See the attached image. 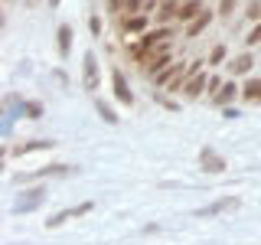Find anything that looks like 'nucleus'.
Listing matches in <instances>:
<instances>
[{
    "instance_id": "nucleus-19",
    "label": "nucleus",
    "mask_w": 261,
    "mask_h": 245,
    "mask_svg": "<svg viewBox=\"0 0 261 245\" xmlns=\"http://www.w3.org/2000/svg\"><path fill=\"white\" fill-rule=\"evenodd\" d=\"M222 59H225V46H216L212 56H209V62H222Z\"/></svg>"
},
{
    "instance_id": "nucleus-24",
    "label": "nucleus",
    "mask_w": 261,
    "mask_h": 245,
    "mask_svg": "<svg viewBox=\"0 0 261 245\" xmlns=\"http://www.w3.org/2000/svg\"><path fill=\"white\" fill-rule=\"evenodd\" d=\"M49 4H53V7H56V4H59V0H49Z\"/></svg>"
},
{
    "instance_id": "nucleus-17",
    "label": "nucleus",
    "mask_w": 261,
    "mask_h": 245,
    "mask_svg": "<svg viewBox=\"0 0 261 245\" xmlns=\"http://www.w3.org/2000/svg\"><path fill=\"white\" fill-rule=\"evenodd\" d=\"M248 20H261V0H251L248 4Z\"/></svg>"
},
{
    "instance_id": "nucleus-23",
    "label": "nucleus",
    "mask_w": 261,
    "mask_h": 245,
    "mask_svg": "<svg viewBox=\"0 0 261 245\" xmlns=\"http://www.w3.org/2000/svg\"><path fill=\"white\" fill-rule=\"evenodd\" d=\"M27 114H33V118H39V114H43V108H39V105H27Z\"/></svg>"
},
{
    "instance_id": "nucleus-15",
    "label": "nucleus",
    "mask_w": 261,
    "mask_h": 245,
    "mask_svg": "<svg viewBox=\"0 0 261 245\" xmlns=\"http://www.w3.org/2000/svg\"><path fill=\"white\" fill-rule=\"evenodd\" d=\"M39 200H43V190H33L27 196V203H16V212H27V209H36L39 206Z\"/></svg>"
},
{
    "instance_id": "nucleus-12",
    "label": "nucleus",
    "mask_w": 261,
    "mask_h": 245,
    "mask_svg": "<svg viewBox=\"0 0 261 245\" xmlns=\"http://www.w3.org/2000/svg\"><path fill=\"white\" fill-rule=\"evenodd\" d=\"M232 206H239V203H235V200H219V203H212V206L199 209V216H216V212H222V209H232Z\"/></svg>"
},
{
    "instance_id": "nucleus-5",
    "label": "nucleus",
    "mask_w": 261,
    "mask_h": 245,
    "mask_svg": "<svg viewBox=\"0 0 261 245\" xmlns=\"http://www.w3.org/2000/svg\"><path fill=\"white\" fill-rule=\"evenodd\" d=\"M199 160H202V167H206L209 174H222V170H225V160L219 157L216 151H202V154H199Z\"/></svg>"
},
{
    "instance_id": "nucleus-9",
    "label": "nucleus",
    "mask_w": 261,
    "mask_h": 245,
    "mask_svg": "<svg viewBox=\"0 0 261 245\" xmlns=\"http://www.w3.org/2000/svg\"><path fill=\"white\" fill-rule=\"evenodd\" d=\"M209 20H212V13H206V10H202V13H199V16H196V20L190 23V27H186V36H199V33L209 27Z\"/></svg>"
},
{
    "instance_id": "nucleus-2",
    "label": "nucleus",
    "mask_w": 261,
    "mask_h": 245,
    "mask_svg": "<svg viewBox=\"0 0 261 245\" xmlns=\"http://www.w3.org/2000/svg\"><path fill=\"white\" fill-rule=\"evenodd\" d=\"M82 85L88 88V92H98V59L92 53H85V59H82Z\"/></svg>"
},
{
    "instance_id": "nucleus-6",
    "label": "nucleus",
    "mask_w": 261,
    "mask_h": 245,
    "mask_svg": "<svg viewBox=\"0 0 261 245\" xmlns=\"http://www.w3.org/2000/svg\"><path fill=\"white\" fill-rule=\"evenodd\" d=\"M202 13V0H186V4H179V20H193V16Z\"/></svg>"
},
{
    "instance_id": "nucleus-4",
    "label": "nucleus",
    "mask_w": 261,
    "mask_h": 245,
    "mask_svg": "<svg viewBox=\"0 0 261 245\" xmlns=\"http://www.w3.org/2000/svg\"><path fill=\"white\" fill-rule=\"evenodd\" d=\"M206 82H209V76H206V72L193 69V72H190V79H186V85H183V95H186V98H196V95H202V92H206Z\"/></svg>"
},
{
    "instance_id": "nucleus-7",
    "label": "nucleus",
    "mask_w": 261,
    "mask_h": 245,
    "mask_svg": "<svg viewBox=\"0 0 261 245\" xmlns=\"http://www.w3.org/2000/svg\"><path fill=\"white\" fill-rule=\"evenodd\" d=\"M242 98H245V102H261V79H248V82H245Z\"/></svg>"
},
{
    "instance_id": "nucleus-14",
    "label": "nucleus",
    "mask_w": 261,
    "mask_h": 245,
    "mask_svg": "<svg viewBox=\"0 0 261 245\" xmlns=\"http://www.w3.org/2000/svg\"><path fill=\"white\" fill-rule=\"evenodd\" d=\"M72 49V27H59V56H69Z\"/></svg>"
},
{
    "instance_id": "nucleus-1",
    "label": "nucleus",
    "mask_w": 261,
    "mask_h": 245,
    "mask_svg": "<svg viewBox=\"0 0 261 245\" xmlns=\"http://www.w3.org/2000/svg\"><path fill=\"white\" fill-rule=\"evenodd\" d=\"M85 212H92V203H82V206H69V209L56 212V216H49V219H46V229H59L62 223H69V219H79V216H85Z\"/></svg>"
},
{
    "instance_id": "nucleus-20",
    "label": "nucleus",
    "mask_w": 261,
    "mask_h": 245,
    "mask_svg": "<svg viewBox=\"0 0 261 245\" xmlns=\"http://www.w3.org/2000/svg\"><path fill=\"white\" fill-rule=\"evenodd\" d=\"M232 10H235V0H222V4H219V13L222 16H228Z\"/></svg>"
},
{
    "instance_id": "nucleus-3",
    "label": "nucleus",
    "mask_w": 261,
    "mask_h": 245,
    "mask_svg": "<svg viewBox=\"0 0 261 245\" xmlns=\"http://www.w3.org/2000/svg\"><path fill=\"white\" fill-rule=\"evenodd\" d=\"M111 85H114V98H118L121 105H134L130 85H127V79H124V72H121V69H114V72H111Z\"/></svg>"
},
{
    "instance_id": "nucleus-21",
    "label": "nucleus",
    "mask_w": 261,
    "mask_h": 245,
    "mask_svg": "<svg viewBox=\"0 0 261 245\" xmlns=\"http://www.w3.org/2000/svg\"><path fill=\"white\" fill-rule=\"evenodd\" d=\"M258 43H261V27H255L251 36H248V46H258Z\"/></svg>"
},
{
    "instance_id": "nucleus-11",
    "label": "nucleus",
    "mask_w": 261,
    "mask_h": 245,
    "mask_svg": "<svg viewBox=\"0 0 261 245\" xmlns=\"http://www.w3.org/2000/svg\"><path fill=\"white\" fill-rule=\"evenodd\" d=\"M251 65H255V59H251V56L245 53V56H239V59H232V65H228V69H232L235 76H245V72H248Z\"/></svg>"
},
{
    "instance_id": "nucleus-18",
    "label": "nucleus",
    "mask_w": 261,
    "mask_h": 245,
    "mask_svg": "<svg viewBox=\"0 0 261 245\" xmlns=\"http://www.w3.org/2000/svg\"><path fill=\"white\" fill-rule=\"evenodd\" d=\"M176 13H179V10H176L173 4H163V10H160V20H173Z\"/></svg>"
},
{
    "instance_id": "nucleus-13",
    "label": "nucleus",
    "mask_w": 261,
    "mask_h": 245,
    "mask_svg": "<svg viewBox=\"0 0 261 245\" xmlns=\"http://www.w3.org/2000/svg\"><path fill=\"white\" fill-rule=\"evenodd\" d=\"M235 95H239V88H235V82H228V85H222V88H219V95H216V105H228Z\"/></svg>"
},
{
    "instance_id": "nucleus-16",
    "label": "nucleus",
    "mask_w": 261,
    "mask_h": 245,
    "mask_svg": "<svg viewBox=\"0 0 261 245\" xmlns=\"http://www.w3.org/2000/svg\"><path fill=\"white\" fill-rule=\"evenodd\" d=\"M98 114H101V118L108 121V125H118V114H114V111H111L105 102H98Z\"/></svg>"
},
{
    "instance_id": "nucleus-8",
    "label": "nucleus",
    "mask_w": 261,
    "mask_h": 245,
    "mask_svg": "<svg viewBox=\"0 0 261 245\" xmlns=\"http://www.w3.org/2000/svg\"><path fill=\"white\" fill-rule=\"evenodd\" d=\"M124 30H127V33H144V30H147V16L127 13V16H124Z\"/></svg>"
},
{
    "instance_id": "nucleus-22",
    "label": "nucleus",
    "mask_w": 261,
    "mask_h": 245,
    "mask_svg": "<svg viewBox=\"0 0 261 245\" xmlns=\"http://www.w3.org/2000/svg\"><path fill=\"white\" fill-rule=\"evenodd\" d=\"M219 88H222V85H219V79H209V82H206V92H209V95L219 92Z\"/></svg>"
},
{
    "instance_id": "nucleus-10",
    "label": "nucleus",
    "mask_w": 261,
    "mask_h": 245,
    "mask_svg": "<svg viewBox=\"0 0 261 245\" xmlns=\"http://www.w3.org/2000/svg\"><path fill=\"white\" fill-rule=\"evenodd\" d=\"M46 147H53L49 141H27V144H20V147H13V157H20V154H33V151H46Z\"/></svg>"
}]
</instances>
